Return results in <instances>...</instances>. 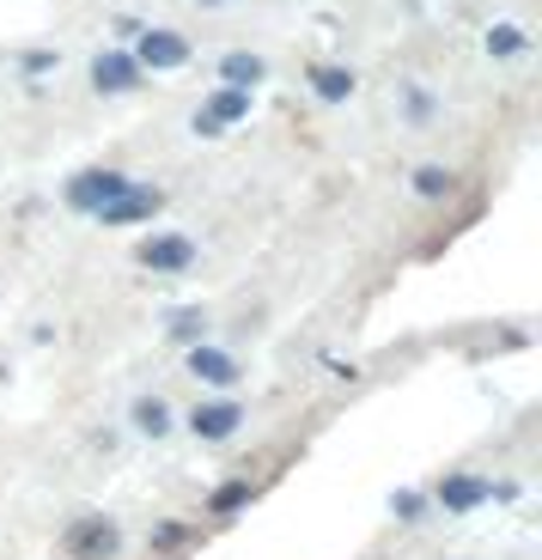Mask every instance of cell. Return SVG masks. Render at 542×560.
I'll return each mask as SVG.
<instances>
[{
	"label": "cell",
	"instance_id": "6da1fadb",
	"mask_svg": "<svg viewBox=\"0 0 542 560\" xmlns=\"http://www.w3.org/2000/svg\"><path fill=\"white\" fill-rule=\"evenodd\" d=\"M61 548H68V560H116L123 555V530H116L104 512H85V518H73V530L61 536Z\"/></svg>",
	"mask_w": 542,
	"mask_h": 560
},
{
	"label": "cell",
	"instance_id": "7a4b0ae2",
	"mask_svg": "<svg viewBox=\"0 0 542 560\" xmlns=\"http://www.w3.org/2000/svg\"><path fill=\"white\" fill-rule=\"evenodd\" d=\"M128 189V177L123 171H80V177L68 183V208H80V213H97V208H111L116 196Z\"/></svg>",
	"mask_w": 542,
	"mask_h": 560
},
{
	"label": "cell",
	"instance_id": "3957f363",
	"mask_svg": "<svg viewBox=\"0 0 542 560\" xmlns=\"http://www.w3.org/2000/svg\"><path fill=\"white\" fill-rule=\"evenodd\" d=\"M140 268H153V275H189L195 268V244L183 232H159V238L140 244Z\"/></svg>",
	"mask_w": 542,
	"mask_h": 560
},
{
	"label": "cell",
	"instance_id": "277c9868",
	"mask_svg": "<svg viewBox=\"0 0 542 560\" xmlns=\"http://www.w3.org/2000/svg\"><path fill=\"white\" fill-rule=\"evenodd\" d=\"M159 208H165V196H159V189H147V183H128L123 196H116L111 208H97L92 220H104V225H135V220H153Z\"/></svg>",
	"mask_w": 542,
	"mask_h": 560
},
{
	"label": "cell",
	"instance_id": "5b68a950",
	"mask_svg": "<svg viewBox=\"0 0 542 560\" xmlns=\"http://www.w3.org/2000/svg\"><path fill=\"white\" fill-rule=\"evenodd\" d=\"M433 500H439V512L463 518V512H475V505H487V500H494V481H482V476H446Z\"/></svg>",
	"mask_w": 542,
	"mask_h": 560
},
{
	"label": "cell",
	"instance_id": "8992f818",
	"mask_svg": "<svg viewBox=\"0 0 542 560\" xmlns=\"http://www.w3.org/2000/svg\"><path fill=\"white\" fill-rule=\"evenodd\" d=\"M238 427H244V408H238L232 396H220V402H195V415H189L195 439H232Z\"/></svg>",
	"mask_w": 542,
	"mask_h": 560
},
{
	"label": "cell",
	"instance_id": "52a82bcc",
	"mask_svg": "<svg viewBox=\"0 0 542 560\" xmlns=\"http://www.w3.org/2000/svg\"><path fill=\"white\" fill-rule=\"evenodd\" d=\"M140 68H153V73H171L189 61V43L177 37V31H140Z\"/></svg>",
	"mask_w": 542,
	"mask_h": 560
},
{
	"label": "cell",
	"instance_id": "ba28073f",
	"mask_svg": "<svg viewBox=\"0 0 542 560\" xmlns=\"http://www.w3.org/2000/svg\"><path fill=\"white\" fill-rule=\"evenodd\" d=\"M244 116H251V92H232V85H226L220 98H208L195 110V135H220V128L244 122Z\"/></svg>",
	"mask_w": 542,
	"mask_h": 560
},
{
	"label": "cell",
	"instance_id": "9c48e42d",
	"mask_svg": "<svg viewBox=\"0 0 542 560\" xmlns=\"http://www.w3.org/2000/svg\"><path fill=\"white\" fill-rule=\"evenodd\" d=\"M189 372L201 384H220V390H232V384L244 378V365H238L226 348H208V341H195V348H189Z\"/></svg>",
	"mask_w": 542,
	"mask_h": 560
},
{
	"label": "cell",
	"instance_id": "30bf717a",
	"mask_svg": "<svg viewBox=\"0 0 542 560\" xmlns=\"http://www.w3.org/2000/svg\"><path fill=\"white\" fill-rule=\"evenodd\" d=\"M92 85H97V92H135V85H140V61L123 56V49H111V56L92 61Z\"/></svg>",
	"mask_w": 542,
	"mask_h": 560
},
{
	"label": "cell",
	"instance_id": "8fae6325",
	"mask_svg": "<svg viewBox=\"0 0 542 560\" xmlns=\"http://www.w3.org/2000/svg\"><path fill=\"white\" fill-rule=\"evenodd\" d=\"M311 92H318L323 104H342L354 92V73L335 68V61H323V68H311Z\"/></svg>",
	"mask_w": 542,
	"mask_h": 560
},
{
	"label": "cell",
	"instance_id": "7c38bea8",
	"mask_svg": "<svg viewBox=\"0 0 542 560\" xmlns=\"http://www.w3.org/2000/svg\"><path fill=\"white\" fill-rule=\"evenodd\" d=\"M220 80L232 85V92H251V85L263 80V56H244V49H238V56H226L220 61Z\"/></svg>",
	"mask_w": 542,
	"mask_h": 560
},
{
	"label": "cell",
	"instance_id": "4fadbf2b",
	"mask_svg": "<svg viewBox=\"0 0 542 560\" xmlns=\"http://www.w3.org/2000/svg\"><path fill=\"white\" fill-rule=\"evenodd\" d=\"M135 427L147 439H165L171 433V408L159 402V396H140V402H135Z\"/></svg>",
	"mask_w": 542,
	"mask_h": 560
},
{
	"label": "cell",
	"instance_id": "5bb4252c",
	"mask_svg": "<svg viewBox=\"0 0 542 560\" xmlns=\"http://www.w3.org/2000/svg\"><path fill=\"white\" fill-rule=\"evenodd\" d=\"M244 500H251V481H226V488L208 500V512H214V518H232V512H238Z\"/></svg>",
	"mask_w": 542,
	"mask_h": 560
},
{
	"label": "cell",
	"instance_id": "9a60e30c",
	"mask_svg": "<svg viewBox=\"0 0 542 560\" xmlns=\"http://www.w3.org/2000/svg\"><path fill=\"white\" fill-rule=\"evenodd\" d=\"M487 56H524V31H518V25H494V31H487Z\"/></svg>",
	"mask_w": 542,
	"mask_h": 560
},
{
	"label": "cell",
	"instance_id": "2e32d148",
	"mask_svg": "<svg viewBox=\"0 0 542 560\" xmlns=\"http://www.w3.org/2000/svg\"><path fill=\"white\" fill-rule=\"evenodd\" d=\"M415 189H420V196H446V189H451V171H446V165H420V171H415Z\"/></svg>",
	"mask_w": 542,
	"mask_h": 560
},
{
	"label": "cell",
	"instance_id": "e0dca14e",
	"mask_svg": "<svg viewBox=\"0 0 542 560\" xmlns=\"http://www.w3.org/2000/svg\"><path fill=\"white\" fill-rule=\"evenodd\" d=\"M201 329H208V317H201V311H177V317H171V336H183V341H195Z\"/></svg>",
	"mask_w": 542,
	"mask_h": 560
},
{
	"label": "cell",
	"instance_id": "ac0fdd59",
	"mask_svg": "<svg viewBox=\"0 0 542 560\" xmlns=\"http://www.w3.org/2000/svg\"><path fill=\"white\" fill-rule=\"evenodd\" d=\"M390 505H396V518H403V524H415V518H420V493H396Z\"/></svg>",
	"mask_w": 542,
	"mask_h": 560
},
{
	"label": "cell",
	"instance_id": "d6986e66",
	"mask_svg": "<svg viewBox=\"0 0 542 560\" xmlns=\"http://www.w3.org/2000/svg\"><path fill=\"white\" fill-rule=\"evenodd\" d=\"M201 7H226V0H201Z\"/></svg>",
	"mask_w": 542,
	"mask_h": 560
}]
</instances>
